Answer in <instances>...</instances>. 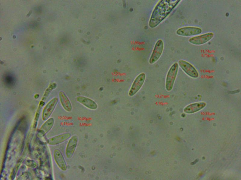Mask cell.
Listing matches in <instances>:
<instances>
[{"mask_svg":"<svg viewBox=\"0 0 241 180\" xmlns=\"http://www.w3.org/2000/svg\"><path fill=\"white\" fill-rule=\"evenodd\" d=\"M180 0L159 1L154 7L151 15L149 26L151 28L157 27L170 14Z\"/></svg>","mask_w":241,"mask_h":180,"instance_id":"cell-1","label":"cell"},{"mask_svg":"<svg viewBox=\"0 0 241 180\" xmlns=\"http://www.w3.org/2000/svg\"><path fill=\"white\" fill-rule=\"evenodd\" d=\"M179 67L176 62L173 63L170 68L166 75L165 87L167 91H170L173 88L177 76Z\"/></svg>","mask_w":241,"mask_h":180,"instance_id":"cell-2","label":"cell"},{"mask_svg":"<svg viewBox=\"0 0 241 180\" xmlns=\"http://www.w3.org/2000/svg\"><path fill=\"white\" fill-rule=\"evenodd\" d=\"M164 48L163 41L161 39L158 40L155 43L149 59V63L153 64L160 58L163 52Z\"/></svg>","mask_w":241,"mask_h":180,"instance_id":"cell-3","label":"cell"},{"mask_svg":"<svg viewBox=\"0 0 241 180\" xmlns=\"http://www.w3.org/2000/svg\"><path fill=\"white\" fill-rule=\"evenodd\" d=\"M178 64L183 71L188 76L193 78L199 77V73L196 68L190 63L183 60L178 62Z\"/></svg>","mask_w":241,"mask_h":180,"instance_id":"cell-4","label":"cell"},{"mask_svg":"<svg viewBox=\"0 0 241 180\" xmlns=\"http://www.w3.org/2000/svg\"><path fill=\"white\" fill-rule=\"evenodd\" d=\"M146 77V74L144 73H141L136 77L129 91V96H133L138 92L144 84Z\"/></svg>","mask_w":241,"mask_h":180,"instance_id":"cell-5","label":"cell"},{"mask_svg":"<svg viewBox=\"0 0 241 180\" xmlns=\"http://www.w3.org/2000/svg\"><path fill=\"white\" fill-rule=\"evenodd\" d=\"M202 32V29L198 27L185 26L178 29L176 33L177 35L181 36L193 37L199 35Z\"/></svg>","mask_w":241,"mask_h":180,"instance_id":"cell-6","label":"cell"},{"mask_svg":"<svg viewBox=\"0 0 241 180\" xmlns=\"http://www.w3.org/2000/svg\"><path fill=\"white\" fill-rule=\"evenodd\" d=\"M214 36V33L209 32L193 36L189 38L188 41L190 43L194 45H202L210 40Z\"/></svg>","mask_w":241,"mask_h":180,"instance_id":"cell-7","label":"cell"},{"mask_svg":"<svg viewBox=\"0 0 241 180\" xmlns=\"http://www.w3.org/2000/svg\"><path fill=\"white\" fill-rule=\"evenodd\" d=\"M58 101V99L57 97H54L45 105L42 112V120L45 121L49 118L55 108Z\"/></svg>","mask_w":241,"mask_h":180,"instance_id":"cell-8","label":"cell"},{"mask_svg":"<svg viewBox=\"0 0 241 180\" xmlns=\"http://www.w3.org/2000/svg\"><path fill=\"white\" fill-rule=\"evenodd\" d=\"M78 142V137L76 135H74L69 139L67 144L65 154L66 158H70L73 156Z\"/></svg>","mask_w":241,"mask_h":180,"instance_id":"cell-9","label":"cell"},{"mask_svg":"<svg viewBox=\"0 0 241 180\" xmlns=\"http://www.w3.org/2000/svg\"><path fill=\"white\" fill-rule=\"evenodd\" d=\"M53 155L54 160L58 168L62 171H66L67 165L61 151L58 149H55Z\"/></svg>","mask_w":241,"mask_h":180,"instance_id":"cell-10","label":"cell"},{"mask_svg":"<svg viewBox=\"0 0 241 180\" xmlns=\"http://www.w3.org/2000/svg\"><path fill=\"white\" fill-rule=\"evenodd\" d=\"M71 136L69 133L62 134L50 138L47 140V143L49 145L55 146L64 142Z\"/></svg>","mask_w":241,"mask_h":180,"instance_id":"cell-11","label":"cell"},{"mask_svg":"<svg viewBox=\"0 0 241 180\" xmlns=\"http://www.w3.org/2000/svg\"><path fill=\"white\" fill-rule=\"evenodd\" d=\"M206 105V103L203 101L192 103L186 106L184 108L183 111L187 114L194 113L203 109Z\"/></svg>","mask_w":241,"mask_h":180,"instance_id":"cell-12","label":"cell"},{"mask_svg":"<svg viewBox=\"0 0 241 180\" xmlns=\"http://www.w3.org/2000/svg\"><path fill=\"white\" fill-rule=\"evenodd\" d=\"M54 124V120L52 118H50L45 121L38 130L39 136L41 137L45 136L52 128Z\"/></svg>","mask_w":241,"mask_h":180,"instance_id":"cell-13","label":"cell"},{"mask_svg":"<svg viewBox=\"0 0 241 180\" xmlns=\"http://www.w3.org/2000/svg\"><path fill=\"white\" fill-rule=\"evenodd\" d=\"M77 100L79 103L89 109L95 110L97 108V104L94 101L90 98L80 96L77 97Z\"/></svg>","mask_w":241,"mask_h":180,"instance_id":"cell-14","label":"cell"},{"mask_svg":"<svg viewBox=\"0 0 241 180\" xmlns=\"http://www.w3.org/2000/svg\"><path fill=\"white\" fill-rule=\"evenodd\" d=\"M2 81L4 85L8 88L14 87L16 83V79L14 74L8 72L4 74L2 76Z\"/></svg>","mask_w":241,"mask_h":180,"instance_id":"cell-15","label":"cell"},{"mask_svg":"<svg viewBox=\"0 0 241 180\" xmlns=\"http://www.w3.org/2000/svg\"><path fill=\"white\" fill-rule=\"evenodd\" d=\"M58 95L60 103L64 109L67 112H71L72 109V106L66 94L63 91H60Z\"/></svg>","mask_w":241,"mask_h":180,"instance_id":"cell-16","label":"cell"},{"mask_svg":"<svg viewBox=\"0 0 241 180\" xmlns=\"http://www.w3.org/2000/svg\"><path fill=\"white\" fill-rule=\"evenodd\" d=\"M44 102L42 100L40 101L38 107L35 113L34 119L33 122V127L34 128H35L36 126L42 109L44 106Z\"/></svg>","mask_w":241,"mask_h":180,"instance_id":"cell-17","label":"cell"},{"mask_svg":"<svg viewBox=\"0 0 241 180\" xmlns=\"http://www.w3.org/2000/svg\"><path fill=\"white\" fill-rule=\"evenodd\" d=\"M57 86V84L55 82H53L51 83L46 89L42 97V100L44 101L45 100L51 92L56 88Z\"/></svg>","mask_w":241,"mask_h":180,"instance_id":"cell-18","label":"cell"}]
</instances>
